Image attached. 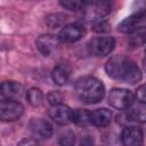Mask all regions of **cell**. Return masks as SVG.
Here are the masks:
<instances>
[{"instance_id": "obj_23", "label": "cell", "mask_w": 146, "mask_h": 146, "mask_svg": "<svg viewBox=\"0 0 146 146\" xmlns=\"http://www.w3.org/2000/svg\"><path fill=\"white\" fill-rule=\"evenodd\" d=\"M92 30L98 33H104L110 31V24L104 19H98L96 22H92Z\"/></svg>"}, {"instance_id": "obj_27", "label": "cell", "mask_w": 146, "mask_h": 146, "mask_svg": "<svg viewBox=\"0 0 146 146\" xmlns=\"http://www.w3.org/2000/svg\"><path fill=\"white\" fill-rule=\"evenodd\" d=\"M145 55H146V50H145ZM145 66H146V59H145Z\"/></svg>"}, {"instance_id": "obj_16", "label": "cell", "mask_w": 146, "mask_h": 146, "mask_svg": "<svg viewBox=\"0 0 146 146\" xmlns=\"http://www.w3.org/2000/svg\"><path fill=\"white\" fill-rule=\"evenodd\" d=\"M1 94L7 99L21 97L23 94V87L16 81H3L1 84Z\"/></svg>"}, {"instance_id": "obj_19", "label": "cell", "mask_w": 146, "mask_h": 146, "mask_svg": "<svg viewBox=\"0 0 146 146\" xmlns=\"http://www.w3.org/2000/svg\"><path fill=\"white\" fill-rule=\"evenodd\" d=\"M72 122H74L78 125L81 127H86L88 124H90V112L86 111V110H74L73 111V115H72Z\"/></svg>"}, {"instance_id": "obj_17", "label": "cell", "mask_w": 146, "mask_h": 146, "mask_svg": "<svg viewBox=\"0 0 146 146\" xmlns=\"http://www.w3.org/2000/svg\"><path fill=\"white\" fill-rule=\"evenodd\" d=\"M128 43L131 48H137L146 43V26H139L133 32L130 33L128 38Z\"/></svg>"}, {"instance_id": "obj_20", "label": "cell", "mask_w": 146, "mask_h": 146, "mask_svg": "<svg viewBox=\"0 0 146 146\" xmlns=\"http://www.w3.org/2000/svg\"><path fill=\"white\" fill-rule=\"evenodd\" d=\"M58 144L60 146H74L75 144V133L72 129L66 128L60 131L58 135Z\"/></svg>"}, {"instance_id": "obj_10", "label": "cell", "mask_w": 146, "mask_h": 146, "mask_svg": "<svg viewBox=\"0 0 146 146\" xmlns=\"http://www.w3.org/2000/svg\"><path fill=\"white\" fill-rule=\"evenodd\" d=\"M72 115H73V111L68 106L63 104L52 106L49 111L50 119L60 125H66L70 122H72Z\"/></svg>"}, {"instance_id": "obj_12", "label": "cell", "mask_w": 146, "mask_h": 146, "mask_svg": "<svg viewBox=\"0 0 146 146\" xmlns=\"http://www.w3.org/2000/svg\"><path fill=\"white\" fill-rule=\"evenodd\" d=\"M58 42V36L52 34H42L35 40L36 48L43 56H49L57 48Z\"/></svg>"}, {"instance_id": "obj_6", "label": "cell", "mask_w": 146, "mask_h": 146, "mask_svg": "<svg viewBox=\"0 0 146 146\" xmlns=\"http://www.w3.org/2000/svg\"><path fill=\"white\" fill-rule=\"evenodd\" d=\"M84 16L91 22L103 19L111 11V2L108 1H88L84 7Z\"/></svg>"}, {"instance_id": "obj_18", "label": "cell", "mask_w": 146, "mask_h": 146, "mask_svg": "<svg viewBox=\"0 0 146 146\" xmlns=\"http://www.w3.org/2000/svg\"><path fill=\"white\" fill-rule=\"evenodd\" d=\"M26 99L27 102L34 106V107H39L43 104V99H44V96L42 94V91L38 88H31L27 90L26 92Z\"/></svg>"}, {"instance_id": "obj_9", "label": "cell", "mask_w": 146, "mask_h": 146, "mask_svg": "<svg viewBox=\"0 0 146 146\" xmlns=\"http://www.w3.org/2000/svg\"><path fill=\"white\" fill-rule=\"evenodd\" d=\"M137 122L145 123L146 122V104L139 103L133 107L124 111L122 114L117 115V122Z\"/></svg>"}, {"instance_id": "obj_24", "label": "cell", "mask_w": 146, "mask_h": 146, "mask_svg": "<svg viewBox=\"0 0 146 146\" xmlns=\"http://www.w3.org/2000/svg\"><path fill=\"white\" fill-rule=\"evenodd\" d=\"M136 97H137V99L139 100V103L146 104V84L140 86V87L137 89Z\"/></svg>"}, {"instance_id": "obj_13", "label": "cell", "mask_w": 146, "mask_h": 146, "mask_svg": "<svg viewBox=\"0 0 146 146\" xmlns=\"http://www.w3.org/2000/svg\"><path fill=\"white\" fill-rule=\"evenodd\" d=\"M144 16H145V14H138V13H135V14L128 16L117 25V30L122 33H129L130 34L136 29H138V25L143 21Z\"/></svg>"}, {"instance_id": "obj_15", "label": "cell", "mask_w": 146, "mask_h": 146, "mask_svg": "<svg viewBox=\"0 0 146 146\" xmlns=\"http://www.w3.org/2000/svg\"><path fill=\"white\" fill-rule=\"evenodd\" d=\"M71 75V66L68 64H58L51 71V79L58 86H64Z\"/></svg>"}, {"instance_id": "obj_5", "label": "cell", "mask_w": 146, "mask_h": 146, "mask_svg": "<svg viewBox=\"0 0 146 146\" xmlns=\"http://www.w3.org/2000/svg\"><path fill=\"white\" fill-rule=\"evenodd\" d=\"M24 113V107L19 102L14 99H2L0 103V117L3 122L18 120Z\"/></svg>"}, {"instance_id": "obj_14", "label": "cell", "mask_w": 146, "mask_h": 146, "mask_svg": "<svg viewBox=\"0 0 146 146\" xmlns=\"http://www.w3.org/2000/svg\"><path fill=\"white\" fill-rule=\"evenodd\" d=\"M111 119H112V113L106 108H98L90 112V122L91 124L98 128L107 127L111 123Z\"/></svg>"}, {"instance_id": "obj_8", "label": "cell", "mask_w": 146, "mask_h": 146, "mask_svg": "<svg viewBox=\"0 0 146 146\" xmlns=\"http://www.w3.org/2000/svg\"><path fill=\"white\" fill-rule=\"evenodd\" d=\"M29 129L36 139H48L52 135V125L41 117L31 119L29 122Z\"/></svg>"}, {"instance_id": "obj_2", "label": "cell", "mask_w": 146, "mask_h": 146, "mask_svg": "<svg viewBox=\"0 0 146 146\" xmlns=\"http://www.w3.org/2000/svg\"><path fill=\"white\" fill-rule=\"evenodd\" d=\"M78 98L86 104L99 103L105 95L103 82L94 76H82L76 80L74 86Z\"/></svg>"}, {"instance_id": "obj_3", "label": "cell", "mask_w": 146, "mask_h": 146, "mask_svg": "<svg viewBox=\"0 0 146 146\" xmlns=\"http://www.w3.org/2000/svg\"><path fill=\"white\" fill-rule=\"evenodd\" d=\"M108 103L112 107L120 110V111H127L130 107H132L135 103V95L123 88H114L110 91L108 95Z\"/></svg>"}, {"instance_id": "obj_7", "label": "cell", "mask_w": 146, "mask_h": 146, "mask_svg": "<svg viewBox=\"0 0 146 146\" xmlns=\"http://www.w3.org/2000/svg\"><path fill=\"white\" fill-rule=\"evenodd\" d=\"M84 35V27L80 23H71L65 25L58 33V40L64 43H71L80 40Z\"/></svg>"}, {"instance_id": "obj_11", "label": "cell", "mask_w": 146, "mask_h": 146, "mask_svg": "<svg viewBox=\"0 0 146 146\" xmlns=\"http://www.w3.org/2000/svg\"><path fill=\"white\" fill-rule=\"evenodd\" d=\"M121 140L123 146H143V132L137 127H124Z\"/></svg>"}, {"instance_id": "obj_25", "label": "cell", "mask_w": 146, "mask_h": 146, "mask_svg": "<svg viewBox=\"0 0 146 146\" xmlns=\"http://www.w3.org/2000/svg\"><path fill=\"white\" fill-rule=\"evenodd\" d=\"M17 146H40L39 143L35 140V139H32V138H26V139H23L18 143Z\"/></svg>"}, {"instance_id": "obj_4", "label": "cell", "mask_w": 146, "mask_h": 146, "mask_svg": "<svg viewBox=\"0 0 146 146\" xmlns=\"http://www.w3.org/2000/svg\"><path fill=\"white\" fill-rule=\"evenodd\" d=\"M88 51L96 57H104L111 54L115 47V40L113 36H97L88 42Z\"/></svg>"}, {"instance_id": "obj_21", "label": "cell", "mask_w": 146, "mask_h": 146, "mask_svg": "<svg viewBox=\"0 0 146 146\" xmlns=\"http://www.w3.org/2000/svg\"><path fill=\"white\" fill-rule=\"evenodd\" d=\"M87 2L88 1H81V0H64V1H60L59 5L68 10H81V9H84V7L87 6Z\"/></svg>"}, {"instance_id": "obj_22", "label": "cell", "mask_w": 146, "mask_h": 146, "mask_svg": "<svg viewBox=\"0 0 146 146\" xmlns=\"http://www.w3.org/2000/svg\"><path fill=\"white\" fill-rule=\"evenodd\" d=\"M47 99L48 103L51 106H56V105H60L63 102V95L59 91H50L47 95Z\"/></svg>"}, {"instance_id": "obj_1", "label": "cell", "mask_w": 146, "mask_h": 146, "mask_svg": "<svg viewBox=\"0 0 146 146\" xmlns=\"http://www.w3.org/2000/svg\"><path fill=\"white\" fill-rule=\"evenodd\" d=\"M105 71L110 78L125 83H137L141 79V71L138 65L127 56L116 55L105 64Z\"/></svg>"}, {"instance_id": "obj_26", "label": "cell", "mask_w": 146, "mask_h": 146, "mask_svg": "<svg viewBox=\"0 0 146 146\" xmlns=\"http://www.w3.org/2000/svg\"><path fill=\"white\" fill-rule=\"evenodd\" d=\"M79 146H95V144H94V140H92V138L90 136H84L80 140Z\"/></svg>"}]
</instances>
